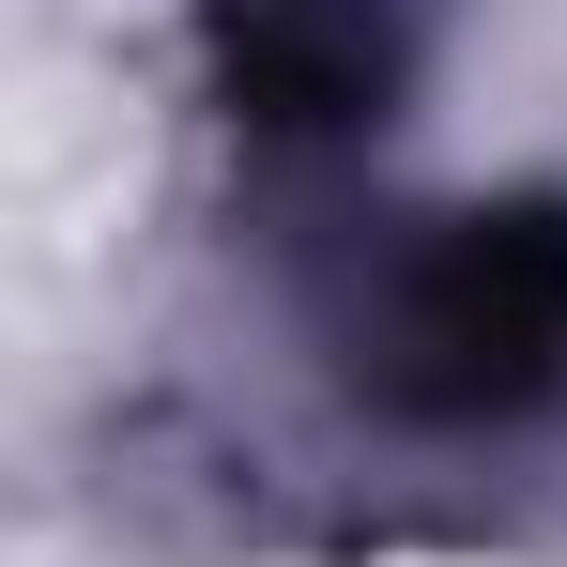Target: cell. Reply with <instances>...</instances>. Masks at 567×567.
<instances>
[{
  "instance_id": "cell-1",
  "label": "cell",
  "mask_w": 567,
  "mask_h": 567,
  "mask_svg": "<svg viewBox=\"0 0 567 567\" xmlns=\"http://www.w3.org/2000/svg\"><path fill=\"white\" fill-rule=\"evenodd\" d=\"M353 369H369L399 414H430V430L537 414L567 383V215L553 199L430 215V230L383 261L369 322H353Z\"/></svg>"
},
{
  "instance_id": "cell-2",
  "label": "cell",
  "mask_w": 567,
  "mask_h": 567,
  "mask_svg": "<svg viewBox=\"0 0 567 567\" xmlns=\"http://www.w3.org/2000/svg\"><path fill=\"white\" fill-rule=\"evenodd\" d=\"M215 93L261 138H353L414 78V0H215L199 16Z\"/></svg>"
}]
</instances>
